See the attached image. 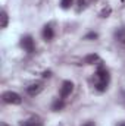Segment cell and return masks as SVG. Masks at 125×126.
<instances>
[{"instance_id": "cell-10", "label": "cell", "mask_w": 125, "mask_h": 126, "mask_svg": "<svg viewBox=\"0 0 125 126\" xmlns=\"http://www.w3.org/2000/svg\"><path fill=\"white\" fill-rule=\"evenodd\" d=\"M63 106H65V103H63V98H58L55 103H53V106H52V110L53 111H59V110H62Z\"/></svg>"}, {"instance_id": "cell-19", "label": "cell", "mask_w": 125, "mask_h": 126, "mask_svg": "<svg viewBox=\"0 0 125 126\" xmlns=\"http://www.w3.org/2000/svg\"><path fill=\"white\" fill-rule=\"evenodd\" d=\"M116 126H125V122H121V123H118Z\"/></svg>"}, {"instance_id": "cell-1", "label": "cell", "mask_w": 125, "mask_h": 126, "mask_svg": "<svg viewBox=\"0 0 125 126\" xmlns=\"http://www.w3.org/2000/svg\"><path fill=\"white\" fill-rule=\"evenodd\" d=\"M93 82H94V88L100 93L106 91L107 90V85L110 82V75H109V70L102 64V62L99 63L97 66V70L93 76Z\"/></svg>"}, {"instance_id": "cell-20", "label": "cell", "mask_w": 125, "mask_h": 126, "mask_svg": "<svg viewBox=\"0 0 125 126\" xmlns=\"http://www.w3.org/2000/svg\"><path fill=\"white\" fill-rule=\"evenodd\" d=\"M0 126H9V125H7V123H4V122H1V123H0Z\"/></svg>"}, {"instance_id": "cell-15", "label": "cell", "mask_w": 125, "mask_h": 126, "mask_svg": "<svg viewBox=\"0 0 125 126\" xmlns=\"http://www.w3.org/2000/svg\"><path fill=\"white\" fill-rule=\"evenodd\" d=\"M96 38H97V34L96 32H90V34H87L84 37V40H96Z\"/></svg>"}, {"instance_id": "cell-12", "label": "cell", "mask_w": 125, "mask_h": 126, "mask_svg": "<svg viewBox=\"0 0 125 126\" xmlns=\"http://www.w3.org/2000/svg\"><path fill=\"white\" fill-rule=\"evenodd\" d=\"M74 4V0H61V7L62 9H69Z\"/></svg>"}, {"instance_id": "cell-18", "label": "cell", "mask_w": 125, "mask_h": 126, "mask_svg": "<svg viewBox=\"0 0 125 126\" xmlns=\"http://www.w3.org/2000/svg\"><path fill=\"white\" fill-rule=\"evenodd\" d=\"M121 97H122V101H124V104H125V91L121 93Z\"/></svg>"}, {"instance_id": "cell-14", "label": "cell", "mask_w": 125, "mask_h": 126, "mask_svg": "<svg viewBox=\"0 0 125 126\" xmlns=\"http://www.w3.org/2000/svg\"><path fill=\"white\" fill-rule=\"evenodd\" d=\"M85 7H87V1H85V0H78V7H77V10L81 12V10H84Z\"/></svg>"}, {"instance_id": "cell-2", "label": "cell", "mask_w": 125, "mask_h": 126, "mask_svg": "<svg viewBox=\"0 0 125 126\" xmlns=\"http://www.w3.org/2000/svg\"><path fill=\"white\" fill-rule=\"evenodd\" d=\"M1 100L6 103V104H13V106H19L22 103V98L18 93H13V91H6L1 95Z\"/></svg>"}, {"instance_id": "cell-6", "label": "cell", "mask_w": 125, "mask_h": 126, "mask_svg": "<svg viewBox=\"0 0 125 126\" xmlns=\"http://www.w3.org/2000/svg\"><path fill=\"white\" fill-rule=\"evenodd\" d=\"M21 126H44L43 125V120L38 117V116H32L30 119H27V120H24Z\"/></svg>"}, {"instance_id": "cell-3", "label": "cell", "mask_w": 125, "mask_h": 126, "mask_svg": "<svg viewBox=\"0 0 125 126\" xmlns=\"http://www.w3.org/2000/svg\"><path fill=\"white\" fill-rule=\"evenodd\" d=\"M21 46H22V48H24L27 53H34V50H35V44H34V40H32L31 35H25V37H22V40H21Z\"/></svg>"}, {"instance_id": "cell-16", "label": "cell", "mask_w": 125, "mask_h": 126, "mask_svg": "<svg viewBox=\"0 0 125 126\" xmlns=\"http://www.w3.org/2000/svg\"><path fill=\"white\" fill-rule=\"evenodd\" d=\"M49 76H52V72H50V70H46V72L43 73V78H49Z\"/></svg>"}, {"instance_id": "cell-11", "label": "cell", "mask_w": 125, "mask_h": 126, "mask_svg": "<svg viewBox=\"0 0 125 126\" xmlns=\"http://www.w3.org/2000/svg\"><path fill=\"white\" fill-rule=\"evenodd\" d=\"M7 21H9V18H7L6 10H1V28H6L7 27Z\"/></svg>"}, {"instance_id": "cell-17", "label": "cell", "mask_w": 125, "mask_h": 126, "mask_svg": "<svg viewBox=\"0 0 125 126\" xmlns=\"http://www.w3.org/2000/svg\"><path fill=\"white\" fill-rule=\"evenodd\" d=\"M83 126H96V123H94V122H91V120H88V122H85Z\"/></svg>"}, {"instance_id": "cell-8", "label": "cell", "mask_w": 125, "mask_h": 126, "mask_svg": "<svg viewBox=\"0 0 125 126\" xmlns=\"http://www.w3.org/2000/svg\"><path fill=\"white\" fill-rule=\"evenodd\" d=\"M84 63L85 64H99L100 63V57L97 54H88V56H85Z\"/></svg>"}, {"instance_id": "cell-4", "label": "cell", "mask_w": 125, "mask_h": 126, "mask_svg": "<svg viewBox=\"0 0 125 126\" xmlns=\"http://www.w3.org/2000/svg\"><path fill=\"white\" fill-rule=\"evenodd\" d=\"M43 90H44V85H43V82H40V81L32 82V84H30V85L27 87V93L31 95V97L38 95L41 91H43Z\"/></svg>"}, {"instance_id": "cell-7", "label": "cell", "mask_w": 125, "mask_h": 126, "mask_svg": "<svg viewBox=\"0 0 125 126\" xmlns=\"http://www.w3.org/2000/svg\"><path fill=\"white\" fill-rule=\"evenodd\" d=\"M43 38L46 40V41H50L53 37H55V32H53V28H52V25L50 24H47V25H44V28H43Z\"/></svg>"}, {"instance_id": "cell-13", "label": "cell", "mask_w": 125, "mask_h": 126, "mask_svg": "<svg viewBox=\"0 0 125 126\" xmlns=\"http://www.w3.org/2000/svg\"><path fill=\"white\" fill-rule=\"evenodd\" d=\"M110 12H112V9H110V7L107 6V7H104V9H103V10L100 12V16H102V18H107V16L110 15Z\"/></svg>"}, {"instance_id": "cell-5", "label": "cell", "mask_w": 125, "mask_h": 126, "mask_svg": "<svg viewBox=\"0 0 125 126\" xmlns=\"http://www.w3.org/2000/svg\"><path fill=\"white\" fill-rule=\"evenodd\" d=\"M72 91H74V84L71 81H63L61 88V98H66L68 95H71Z\"/></svg>"}, {"instance_id": "cell-9", "label": "cell", "mask_w": 125, "mask_h": 126, "mask_svg": "<svg viewBox=\"0 0 125 126\" xmlns=\"http://www.w3.org/2000/svg\"><path fill=\"white\" fill-rule=\"evenodd\" d=\"M115 38L116 41H119L121 44H125V28H119L115 31Z\"/></svg>"}]
</instances>
